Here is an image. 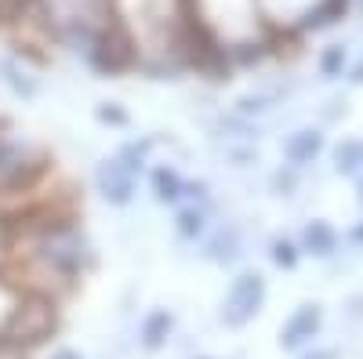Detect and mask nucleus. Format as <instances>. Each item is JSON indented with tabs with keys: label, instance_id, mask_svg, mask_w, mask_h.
Returning a JSON list of instances; mask_svg holds the SVG:
<instances>
[{
	"label": "nucleus",
	"instance_id": "nucleus-4",
	"mask_svg": "<svg viewBox=\"0 0 363 359\" xmlns=\"http://www.w3.org/2000/svg\"><path fill=\"white\" fill-rule=\"evenodd\" d=\"M323 4H327V0H258L265 22H269V25H280V29L313 22V18L323 11Z\"/></svg>",
	"mask_w": 363,
	"mask_h": 359
},
{
	"label": "nucleus",
	"instance_id": "nucleus-6",
	"mask_svg": "<svg viewBox=\"0 0 363 359\" xmlns=\"http://www.w3.org/2000/svg\"><path fill=\"white\" fill-rule=\"evenodd\" d=\"M51 4H69V8H80V11H87L91 4H102V0H51Z\"/></svg>",
	"mask_w": 363,
	"mask_h": 359
},
{
	"label": "nucleus",
	"instance_id": "nucleus-5",
	"mask_svg": "<svg viewBox=\"0 0 363 359\" xmlns=\"http://www.w3.org/2000/svg\"><path fill=\"white\" fill-rule=\"evenodd\" d=\"M258 294H262V287H258V280H244L236 287V294H233V319H244L255 305H258Z\"/></svg>",
	"mask_w": 363,
	"mask_h": 359
},
{
	"label": "nucleus",
	"instance_id": "nucleus-1",
	"mask_svg": "<svg viewBox=\"0 0 363 359\" xmlns=\"http://www.w3.org/2000/svg\"><path fill=\"white\" fill-rule=\"evenodd\" d=\"M113 8L116 33L128 40L131 58L174 62L189 51V8L186 0H106Z\"/></svg>",
	"mask_w": 363,
	"mask_h": 359
},
{
	"label": "nucleus",
	"instance_id": "nucleus-2",
	"mask_svg": "<svg viewBox=\"0 0 363 359\" xmlns=\"http://www.w3.org/2000/svg\"><path fill=\"white\" fill-rule=\"evenodd\" d=\"M193 33L218 51L262 47L269 22L258 0H186Z\"/></svg>",
	"mask_w": 363,
	"mask_h": 359
},
{
	"label": "nucleus",
	"instance_id": "nucleus-8",
	"mask_svg": "<svg viewBox=\"0 0 363 359\" xmlns=\"http://www.w3.org/2000/svg\"><path fill=\"white\" fill-rule=\"evenodd\" d=\"M58 359H73V355H69V352H66V355H58Z\"/></svg>",
	"mask_w": 363,
	"mask_h": 359
},
{
	"label": "nucleus",
	"instance_id": "nucleus-7",
	"mask_svg": "<svg viewBox=\"0 0 363 359\" xmlns=\"http://www.w3.org/2000/svg\"><path fill=\"white\" fill-rule=\"evenodd\" d=\"M0 359H22V348H15V345H0Z\"/></svg>",
	"mask_w": 363,
	"mask_h": 359
},
{
	"label": "nucleus",
	"instance_id": "nucleus-3",
	"mask_svg": "<svg viewBox=\"0 0 363 359\" xmlns=\"http://www.w3.org/2000/svg\"><path fill=\"white\" fill-rule=\"evenodd\" d=\"M55 331V305L48 297H26L15 309H8L4 326H0V341L26 348V345H37Z\"/></svg>",
	"mask_w": 363,
	"mask_h": 359
}]
</instances>
